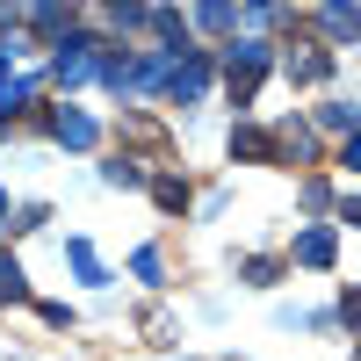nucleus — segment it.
<instances>
[{"instance_id": "1", "label": "nucleus", "mask_w": 361, "mask_h": 361, "mask_svg": "<svg viewBox=\"0 0 361 361\" xmlns=\"http://www.w3.org/2000/svg\"><path fill=\"white\" fill-rule=\"evenodd\" d=\"M260 73H267V44H231V51H224V80H231L238 102H253Z\"/></svg>"}, {"instance_id": "2", "label": "nucleus", "mask_w": 361, "mask_h": 361, "mask_svg": "<svg viewBox=\"0 0 361 361\" xmlns=\"http://www.w3.org/2000/svg\"><path fill=\"white\" fill-rule=\"evenodd\" d=\"M202 87H209V58H188V66H173V94H180V102H195Z\"/></svg>"}, {"instance_id": "3", "label": "nucleus", "mask_w": 361, "mask_h": 361, "mask_svg": "<svg viewBox=\"0 0 361 361\" xmlns=\"http://www.w3.org/2000/svg\"><path fill=\"white\" fill-rule=\"evenodd\" d=\"M296 260L304 267H333V231H304L296 238Z\"/></svg>"}, {"instance_id": "4", "label": "nucleus", "mask_w": 361, "mask_h": 361, "mask_svg": "<svg viewBox=\"0 0 361 361\" xmlns=\"http://www.w3.org/2000/svg\"><path fill=\"white\" fill-rule=\"evenodd\" d=\"M231 152L238 159H275V137L267 130H231Z\"/></svg>"}, {"instance_id": "5", "label": "nucleus", "mask_w": 361, "mask_h": 361, "mask_svg": "<svg viewBox=\"0 0 361 361\" xmlns=\"http://www.w3.org/2000/svg\"><path fill=\"white\" fill-rule=\"evenodd\" d=\"M289 73H296V80H325V73H333V51L304 44V58H289Z\"/></svg>"}, {"instance_id": "6", "label": "nucleus", "mask_w": 361, "mask_h": 361, "mask_svg": "<svg viewBox=\"0 0 361 361\" xmlns=\"http://www.w3.org/2000/svg\"><path fill=\"white\" fill-rule=\"evenodd\" d=\"M275 152H282V159H311V130H304V123H282V130H275Z\"/></svg>"}, {"instance_id": "7", "label": "nucleus", "mask_w": 361, "mask_h": 361, "mask_svg": "<svg viewBox=\"0 0 361 361\" xmlns=\"http://www.w3.org/2000/svg\"><path fill=\"white\" fill-rule=\"evenodd\" d=\"M58 137L66 145H94V123H87V116H58Z\"/></svg>"}, {"instance_id": "8", "label": "nucleus", "mask_w": 361, "mask_h": 361, "mask_svg": "<svg viewBox=\"0 0 361 361\" xmlns=\"http://www.w3.org/2000/svg\"><path fill=\"white\" fill-rule=\"evenodd\" d=\"M152 195H159V209H188V180H152Z\"/></svg>"}, {"instance_id": "9", "label": "nucleus", "mask_w": 361, "mask_h": 361, "mask_svg": "<svg viewBox=\"0 0 361 361\" xmlns=\"http://www.w3.org/2000/svg\"><path fill=\"white\" fill-rule=\"evenodd\" d=\"M15 296H22V267L0 260V304H15Z\"/></svg>"}, {"instance_id": "10", "label": "nucleus", "mask_w": 361, "mask_h": 361, "mask_svg": "<svg viewBox=\"0 0 361 361\" xmlns=\"http://www.w3.org/2000/svg\"><path fill=\"white\" fill-rule=\"evenodd\" d=\"M195 22H202V29H231V22H238V8H202Z\"/></svg>"}, {"instance_id": "11", "label": "nucleus", "mask_w": 361, "mask_h": 361, "mask_svg": "<svg viewBox=\"0 0 361 361\" xmlns=\"http://www.w3.org/2000/svg\"><path fill=\"white\" fill-rule=\"evenodd\" d=\"M340 318H347L354 333H361V296H347V304H340Z\"/></svg>"}, {"instance_id": "12", "label": "nucleus", "mask_w": 361, "mask_h": 361, "mask_svg": "<svg viewBox=\"0 0 361 361\" xmlns=\"http://www.w3.org/2000/svg\"><path fill=\"white\" fill-rule=\"evenodd\" d=\"M340 159H347V166H354V173H361V130H354V137H347V152H340Z\"/></svg>"}, {"instance_id": "13", "label": "nucleus", "mask_w": 361, "mask_h": 361, "mask_svg": "<svg viewBox=\"0 0 361 361\" xmlns=\"http://www.w3.org/2000/svg\"><path fill=\"white\" fill-rule=\"evenodd\" d=\"M340 217H347V224H361V195H347V202H340Z\"/></svg>"}, {"instance_id": "14", "label": "nucleus", "mask_w": 361, "mask_h": 361, "mask_svg": "<svg viewBox=\"0 0 361 361\" xmlns=\"http://www.w3.org/2000/svg\"><path fill=\"white\" fill-rule=\"evenodd\" d=\"M0 217H8V195H0ZM0 231H8V224H0Z\"/></svg>"}]
</instances>
